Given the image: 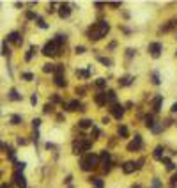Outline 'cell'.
<instances>
[{
  "label": "cell",
  "mask_w": 177,
  "mask_h": 188,
  "mask_svg": "<svg viewBox=\"0 0 177 188\" xmlns=\"http://www.w3.org/2000/svg\"><path fill=\"white\" fill-rule=\"evenodd\" d=\"M124 110H126V108H124L122 105H119V103H115V105H113V107L110 108V112H112V115H113L115 119H119V121L122 119V115H124Z\"/></svg>",
  "instance_id": "5b68a950"
},
{
  "label": "cell",
  "mask_w": 177,
  "mask_h": 188,
  "mask_svg": "<svg viewBox=\"0 0 177 188\" xmlns=\"http://www.w3.org/2000/svg\"><path fill=\"white\" fill-rule=\"evenodd\" d=\"M176 183H177V172H176V174H174V178H172V187H174Z\"/></svg>",
  "instance_id": "681fc988"
},
{
  "label": "cell",
  "mask_w": 177,
  "mask_h": 188,
  "mask_svg": "<svg viewBox=\"0 0 177 188\" xmlns=\"http://www.w3.org/2000/svg\"><path fill=\"white\" fill-rule=\"evenodd\" d=\"M69 14H71V5L69 4H62L60 9H59V16L60 18H69Z\"/></svg>",
  "instance_id": "9c48e42d"
},
{
  "label": "cell",
  "mask_w": 177,
  "mask_h": 188,
  "mask_svg": "<svg viewBox=\"0 0 177 188\" xmlns=\"http://www.w3.org/2000/svg\"><path fill=\"white\" fill-rule=\"evenodd\" d=\"M99 62L105 64V66H112V60L110 59H105V57H99Z\"/></svg>",
  "instance_id": "d590c367"
},
{
  "label": "cell",
  "mask_w": 177,
  "mask_h": 188,
  "mask_svg": "<svg viewBox=\"0 0 177 188\" xmlns=\"http://www.w3.org/2000/svg\"><path fill=\"white\" fill-rule=\"evenodd\" d=\"M66 37H67L66 34H57V36H55V41H57V44H62V43L66 41Z\"/></svg>",
  "instance_id": "f1b7e54d"
},
{
  "label": "cell",
  "mask_w": 177,
  "mask_h": 188,
  "mask_svg": "<svg viewBox=\"0 0 177 188\" xmlns=\"http://www.w3.org/2000/svg\"><path fill=\"white\" fill-rule=\"evenodd\" d=\"M108 30H110V25H108L106 21H98V23H94V25L89 28L87 37H89L90 41H99L101 37H105V36L108 34Z\"/></svg>",
  "instance_id": "6da1fadb"
},
{
  "label": "cell",
  "mask_w": 177,
  "mask_h": 188,
  "mask_svg": "<svg viewBox=\"0 0 177 188\" xmlns=\"http://www.w3.org/2000/svg\"><path fill=\"white\" fill-rule=\"evenodd\" d=\"M122 171H124V174H131V172H135V162H126V163L122 165Z\"/></svg>",
  "instance_id": "5bb4252c"
},
{
  "label": "cell",
  "mask_w": 177,
  "mask_h": 188,
  "mask_svg": "<svg viewBox=\"0 0 177 188\" xmlns=\"http://www.w3.org/2000/svg\"><path fill=\"white\" fill-rule=\"evenodd\" d=\"M92 135H94V139H98V137L101 135V131H99V128H96V126H92Z\"/></svg>",
  "instance_id": "ab89813d"
},
{
  "label": "cell",
  "mask_w": 177,
  "mask_h": 188,
  "mask_svg": "<svg viewBox=\"0 0 177 188\" xmlns=\"http://www.w3.org/2000/svg\"><path fill=\"white\" fill-rule=\"evenodd\" d=\"M37 25H39V28H43V30H46V28H48V23H46L43 18H39V16H37Z\"/></svg>",
  "instance_id": "83f0119b"
},
{
  "label": "cell",
  "mask_w": 177,
  "mask_h": 188,
  "mask_svg": "<svg viewBox=\"0 0 177 188\" xmlns=\"http://www.w3.org/2000/svg\"><path fill=\"white\" fill-rule=\"evenodd\" d=\"M172 112H174V114H177V101L172 105Z\"/></svg>",
  "instance_id": "f907efd6"
},
{
  "label": "cell",
  "mask_w": 177,
  "mask_h": 188,
  "mask_svg": "<svg viewBox=\"0 0 177 188\" xmlns=\"http://www.w3.org/2000/svg\"><path fill=\"white\" fill-rule=\"evenodd\" d=\"M161 162L165 163V167H167V171H174V167H176V165H174V162H172L170 158H165V156H163V158H161Z\"/></svg>",
  "instance_id": "ffe728a7"
},
{
  "label": "cell",
  "mask_w": 177,
  "mask_h": 188,
  "mask_svg": "<svg viewBox=\"0 0 177 188\" xmlns=\"http://www.w3.org/2000/svg\"><path fill=\"white\" fill-rule=\"evenodd\" d=\"M32 55H34V53L28 50V52H27V55H25V60H27V62H28V60H32Z\"/></svg>",
  "instance_id": "b9f144b4"
},
{
  "label": "cell",
  "mask_w": 177,
  "mask_h": 188,
  "mask_svg": "<svg viewBox=\"0 0 177 188\" xmlns=\"http://www.w3.org/2000/svg\"><path fill=\"white\" fill-rule=\"evenodd\" d=\"M135 53H137V50H133V48H128V50H126V55H128V59H131Z\"/></svg>",
  "instance_id": "74e56055"
},
{
  "label": "cell",
  "mask_w": 177,
  "mask_h": 188,
  "mask_svg": "<svg viewBox=\"0 0 177 188\" xmlns=\"http://www.w3.org/2000/svg\"><path fill=\"white\" fill-rule=\"evenodd\" d=\"M92 187L94 188H103L105 187V181H103L101 178H94V179H92Z\"/></svg>",
  "instance_id": "603a6c76"
},
{
  "label": "cell",
  "mask_w": 177,
  "mask_h": 188,
  "mask_svg": "<svg viewBox=\"0 0 177 188\" xmlns=\"http://www.w3.org/2000/svg\"><path fill=\"white\" fill-rule=\"evenodd\" d=\"M133 80H135L133 76H122V78H119V85L121 87H128V85H131Z\"/></svg>",
  "instance_id": "9a60e30c"
},
{
  "label": "cell",
  "mask_w": 177,
  "mask_h": 188,
  "mask_svg": "<svg viewBox=\"0 0 177 188\" xmlns=\"http://www.w3.org/2000/svg\"><path fill=\"white\" fill-rule=\"evenodd\" d=\"M9 99L11 101H21V94H18L16 89H11L9 91Z\"/></svg>",
  "instance_id": "2e32d148"
},
{
  "label": "cell",
  "mask_w": 177,
  "mask_h": 188,
  "mask_svg": "<svg viewBox=\"0 0 177 188\" xmlns=\"http://www.w3.org/2000/svg\"><path fill=\"white\" fill-rule=\"evenodd\" d=\"M51 101H55V103H59V101H60V98H59V96H53V98H51Z\"/></svg>",
  "instance_id": "816d5d0a"
},
{
  "label": "cell",
  "mask_w": 177,
  "mask_h": 188,
  "mask_svg": "<svg viewBox=\"0 0 177 188\" xmlns=\"http://www.w3.org/2000/svg\"><path fill=\"white\" fill-rule=\"evenodd\" d=\"M152 83H154V85H160V83H161V80H160V75H158V71H154V73H152Z\"/></svg>",
  "instance_id": "f546056e"
},
{
  "label": "cell",
  "mask_w": 177,
  "mask_h": 188,
  "mask_svg": "<svg viewBox=\"0 0 177 188\" xmlns=\"http://www.w3.org/2000/svg\"><path fill=\"white\" fill-rule=\"evenodd\" d=\"M96 103H98L99 107H103V105L106 103V96H105V92H98V94H96Z\"/></svg>",
  "instance_id": "ac0fdd59"
},
{
  "label": "cell",
  "mask_w": 177,
  "mask_h": 188,
  "mask_svg": "<svg viewBox=\"0 0 177 188\" xmlns=\"http://www.w3.org/2000/svg\"><path fill=\"white\" fill-rule=\"evenodd\" d=\"M99 165V156L98 155H87L82 158V171H92Z\"/></svg>",
  "instance_id": "7a4b0ae2"
},
{
  "label": "cell",
  "mask_w": 177,
  "mask_h": 188,
  "mask_svg": "<svg viewBox=\"0 0 177 188\" xmlns=\"http://www.w3.org/2000/svg\"><path fill=\"white\" fill-rule=\"evenodd\" d=\"M85 87H76V94H85Z\"/></svg>",
  "instance_id": "7bdbcfd3"
},
{
  "label": "cell",
  "mask_w": 177,
  "mask_h": 188,
  "mask_svg": "<svg viewBox=\"0 0 177 188\" xmlns=\"http://www.w3.org/2000/svg\"><path fill=\"white\" fill-rule=\"evenodd\" d=\"M105 96H106V101H110V103L115 105V101H117V94H115V91H106Z\"/></svg>",
  "instance_id": "e0dca14e"
},
{
  "label": "cell",
  "mask_w": 177,
  "mask_h": 188,
  "mask_svg": "<svg viewBox=\"0 0 177 188\" xmlns=\"http://www.w3.org/2000/svg\"><path fill=\"white\" fill-rule=\"evenodd\" d=\"M25 165H27L25 162H18V163H16V172H21V171L25 169Z\"/></svg>",
  "instance_id": "836d02e7"
},
{
  "label": "cell",
  "mask_w": 177,
  "mask_h": 188,
  "mask_svg": "<svg viewBox=\"0 0 177 188\" xmlns=\"http://www.w3.org/2000/svg\"><path fill=\"white\" fill-rule=\"evenodd\" d=\"M94 5H96V7H105V5H106V4H103V2H96V4H94Z\"/></svg>",
  "instance_id": "c3c4849f"
},
{
  "label": "cell",
  "mask_w": 177,
  "mask_h": 188,
  "mask_svg": "<svg viewBox=\"0 0 177 188\" xmlns=\"http://www.w3.org/2000/svg\"><path fill=\"white\" fill-rule=\"evenodd\" d=\"M32 126H34V130H37V128L41 126V119H34V121H32Z\"/></svg>",
  "instance_id": "60d3db41"
},
{
  "label": "cell",
  "mask_w": 177,
  "mask_h": 188,
  "mask_svg": "<svg viewBox=\"0 0 177 188\" xmlns=\"http://www.w3.org/2000/svg\"><path fill=\"white\" fill-rule=\"evenodd\" d=\"M96 87H98V89H105V87H106V80H105V78H98V80H96Z\"/></svg>",
  "instance_id": "4316f807"
},
{
  "label": "cell",
  "mask_w": 177,
  "mask_h": 188,
  "mask_svg": "<svg viewBox=\"0 0 177 188\" xmlns=\"http://www.w3.org/2000/svg\"><path fill=\"white\" fill-rule=\"evenodd\" d=\"M59 48H60V44H57V41L51 39V41H48V43L43 46V55H46V57H53V55L59 53Z\"/></svg>",
  "instance_id": "3957f363"
},
{
  "label": "cell",
  "mask_w": 177,
  "mask_h": 188,
  "mask_svg": "<svg viewBox=\"0 0 177 188\" xmlns=\"http://www.w3.org/2000/svg\"><path fill=\"white\" fill-rule=\"evenodd\" d=\"M5 41H12L16 46H21V43H23L21 34H20V32H11V34L7 36V39H5Z\"/></svg>",
  "instance_id": "8992f818"
},
{
  "label": "cell",
  "mask_w": 177,
  "mask_h": 188,
  "mask_svg": "<svg viewBox=\"0 0 177 188\" xmlns=\"http://www.w3.org/2000/svg\"><path fill=\"white\" fill-rule=\"evenodd\" d=\"M51 110H53V107H51L50 103H46V105H44V108H43V112H44V114H50Z\"/></svg>",
  "instance_id": "f35d334b"
},
{
  "label": "cell",
  "mask_w": 177,
  "mask_h": 188,
  "mask_svg": "<svg viewBox=\"0 0 177 188\" xmlns=\"http://www.w3.org/2000/svg\"><path fill=\"white\" fill-rule=\"evenodd\" d=\"M30 103H32V105H35V103H37V96H35V94H32V98H30Z\"/></svg>",
  "instance_id": "bcb514c9"
},
{
  "label": "cell",
  "mask_w": 177,
  "mask_h": 188,
  "mask_svg": "<svg viewBox=\"0 0 177 188\" xmlns=\"http://www.w3.org/2000/svg\"><path fill=\"white\" fill-rule=\"evenodd\" d=\"M14 183L20 188H27V179H25V176L21 172H14Z\"/></svg>",
  "instance_id": "ba28073f"
},
{
  "label": "cell",
  "mask_w": 177,
  "mask_h": 188,
  "mask_svg": "<svg viewBox=\"0 0 177 188\" xmlns=\"http://www.w3.org/2000/svg\"><path fill=\"white\" fill-rule=\"evenodd\" d=\"M142 147V137L140 135H135V140L128 144V151H137Z\"/></svg>",
  "instance_id": "52a82bcc"
},
{
  "label": "cell",
  "mask_w": 177,
  "mask_h": 188,
  "mask_svg": "<svg viewBox=\"0 0 177 188\" xmlns=\"http://www.w3.org/2000/svg\"><path fill=\"white\" fill-rule=\"evenodd\" d=\"M43 71H44V73H53V71H55V64H51V62L44 64V66H43Z\"/></svg>",
  "instance_id": "cb8c5ba5"
},
{
  "label": "cell",
  "mask_w": 177,
  "mask_h": 188,
  "mask_svg": "<svg viewBox=\"0 0 177 188\" xmlns=\"http://www.w3.org/2000/svg\"><path fill=\"white\" fill-rule=\"evenodd\" d=\"M27 20H37V14L32 11H27Z\"/></svg>",
  "instance_id": "e575fe53"
},
{
  "label": "cell",
  "mask_w": 177,
  "mask_h": 188,
  "mask_svg": "<svg viewBox=\"0 0 177 188\" xmlns=\"http://www.w3.org/2000/svg\"><path fill=\"white\" fill-rule=\"evenodd\" d=\"M16 142H18V146H25V144H27V140H25V139H21V137H18V140H16Z\"/></svg>",
  "instance_id": "ee69618b"
},
{
  "label": "cell",
  "mask_w": 177,
  "mask_h": 188,
  "mask_svg": "<svg viewBox=\"0 0 177 188\" xmlns=\"http://www.w3.org/2000/svg\"><path fill=\"white\" fill-rule=\"evenodd\" d=\"M78 126H80V128H83V130H85V128H92V126H94V123H92V121H90V119H82V121H80V123H78Z\"/></svg>",
  "instance_id": "d6986e66"
},
{
  "label": "cell",
  "mask_w": 177,
  "mask_h": 188,
  "mask_svg": "<svg viewBox=\"0 0 177 188\" xmlns=\"http://www.w3.org/2000/svg\"><path fill=\"white\" fill-rule=\"evenodd\" d=\"M117 133L121 135V139H128V128H126V126H119Z\"/></svg>",
  "instance_id": "d4e9b609"
},
{
  "label": "cell",
  "mask_w": 177,
  "mask_h": 188,
  "mask_svg": "<svg viewBox=\"0 0 177 188\" xmlns=\"http://www.w3.org/2000/svg\"><path fill=\"white\" fill-rule=\"evenodd\" d=\"M85 151V142L83 140H74L73 142V153H83Z\"/></svg>",
  "instance_id": "30bf717a"
},
{
  "label": "cell",
  "mask_w": 177,
  "mask_h": 188,
  "mask_svg": "<svg viewBox=\"0 0 177 188\" xmlns=\"http://www.w3.org/2000/svg\"><path fill=\"white\" fill-rule=\"evenodd\" d=\"M74 52H76L78 55H82V53H85V46H82V44H80V46H76V48H74Z\"/></svg>",
  "instance_id": "8d00e7d4"
},
{
  "label": "cell",
  "mask_w": 177,
  "mask_h": 188,
  "mask_svg": "<svg viewBox=\"0 0 177 188\" xmlns=\"http://www.w3.org/2000/svg\"><path fill=\"white\" fill-rule=\"evenodd\" d=\"M21 78H23V80H27V82H30V80H34V75H32V73H23V75H21Z\"/></svg>",
  "instance_id": "d6a6232c"
},
{
  "label": "cell",
  "mask_w": 177,
  "mask_h": 188,
  "mask_svg": "<svg viewBox=\"0 0 177 188\" xmlns=\"http://www.w3.org/2000/svg\"><path fill=\"white\" fill-rule=\"evenodd\" d=\"M154 124H156V123H154V117H152V115H147V117H145V126L152 130V126H154Z\"/></svg>",
  "instance_id": "484cf974"
},
{
  "label": "cell",
  "mask_w": 177,
  "mask_h": 188,
  "mask_svg": "<svg viewBox=\"0 0 177 188\" xmlns=\"http://www.w3.org/2000/svg\"><path fill=\"white\" fill-rule=\"evenodd\" d=\"M11 123H12V124H21V115L14 114V115L11 117Z\"/></svg>",
  "instance_id": "4dcf8cb0"
},
{
  "label": "cell",
  "mask_w": 177,
  "mask_h": 188,
  "mask_svg": "<svg viewBox=\"0 0 177 188\" xmlns=\"http://www.w3.org/2000/svg\"><path fill=\"white\" fill-rule=\"evenodd\" d=\"M53 147H55V146H53L51 142H48V144H46V149H53Z\"/></svg>",
  "instance_id": "f5cc1de1"
},
{
  "label": "cell",
  "mask_w": 177,
  "mask_h": 188,
  "mask_svg": "<svg viewBox=\"0 0 177 188\" xmlns=\"http://www.w3.org/2000/svg\"><path fill=\"white\" fill-rule=\"evenodd\" d=\"M0 188H9V187H7V185H2V187H0Z\"/></svg>",
  "instance_id": "11a10c76"
},
{
  "label": "cell",
  "mask_w": 177,
  "mask_h": 188,
  "mask_svg": "<svg viewBox=\"0 0 177 188\" xmlns=\"http://www.w3.org/2000/svg\"><path fill=\"white\" fill-rule=\"evenodd\" d=\"M80 107H82V105H80V101H78V99H73V101L66 103V108H67V110H71V112H73V110H80Z\"/></svg>",
  "instance_id": "4fadbf2b"
},
{
  "label": "cell",
  "mask_w": 177,
  "mask_h": 188,
  "mask_svg": "<svg viewBox=\"0 0 177 188\" xmlns=\"http://www.w3.org/2000/svg\"><path fill=\"white\" fill-rule=\"evenodd\" d=\"M5 147H7V146H5V144H4V142L0 140V149H5Z\"/></svg>",
  "instance_id": "db71d44e"
},
{
  "label": "cell",
  "mask_w": 177,
  "mask_h": 188,
  "mask_svg": "<svg viewBox=\"0 0 177 188\" xmlns=\"http://www.w3.org/2000/svg\"><path fill=\"white\" fill-rule=\"evenodd\" d=\"M163 151H165L163 146H158V147L154 149V158H156V160H161V158H163Z\"/></svg>",
  "instance_id": "7402d4cb"
},
{
  "label": "cell",
  "mask_w": 177,
  "mask_h": 188,
  "mask_svg": "<svg viewBox=\"0 0 177 188\" xmlns=\"http://www.w3.org/2000/svg\"><path fill=\"white\" fill-rule=\"evenodd\" d=\"M2 55H9V46H7V41H2Z\"/></svg>",
  "instance_id": "1f68e13d"
},
{
  "label": "cell",
  "mask_w": 177,
  "mask_h": 188,
  "mask_svg": "<svg viewBox=\"0 0 177 188\" xmlns=\"http://www.w3.org/2000/svg\"><path fill=\"white\" fill-rule=\"evenodd\" d=\"M161 103H163V96H156L154 101H152V110L154 112H160L161 110Z\"/></svg>",
  "instance_id": "7c38bea8"
},
{
  "label": "cell",
  "mask_w": 177,
  "mask_h": 188,
  "mask_svg": "<svg viewBox=\"0 0 177 188\" xmlns=\"http://www.w3.org/2000/svg\"><path fill=\"white\" fill-rule=\"evenodd\" d=\"M55 85L57 87H66L67 85V82L64 78V73H55Z\"/></svg>",
  "instance_id": "8fae6325"
},
{
  "label": "cell",
  "mask_w": 177,
  "mask_h": 188,
  "mask_svg": "<svg viewBox=\"0 0 177 188\" xmlns=\"http://www.w3.org/2000/svg\"><path fill=\"white\" fill-rule=\"evenodd\" d=\"M76 75L82 76V78H89L90 76V68L89 69H76Z\"/></svg>",
  "instance_id": "44dd1931"
},
{
  "label": "cell",
  "mask_w": 177,
  "mask_h": 188,
  "mask_svg": "<svg viewBox=\"0 0 177 188\" xmlns=\"http://www.w3.org/2000/svg\"><path fill=\"white\" fill-rule=\"evenodd\" d=\"M53 11H55V4L51 2V4H50V7H48V12H53Z\"/></svg>",
  "instance_id": "7dc6e473"
},
{
  "label": "cell",
  "mask_w": 177,
  "mask_h": 188,
  "mask_svg": "<svg viewBox=\"0 0 177 188\" xmlns=\"http://www.w3.org/2000/svg\"><path fill=\"white\" fill-rule=\"evenodd\" d=\"M108 5H110V7H121V2H110Z\"/></svg>",
  "instance_id": "f6af8a7d"
},
{
  "label": "cell",
  "mask_w": 177,
  "mask_h": 188,
  "mask_svg": "<svg viewBox=\"0 0 177 188\" xmlns=\"http://www.w3.org/2000/svg\"><path fill=\"white\" fill-rule=\"evenodd\" d=\"M149 52H151V55H152L154 59H158V57L161 55V52H163V44H161V43H151V44H149Z\"/></svg>",
  "instance_id": "277c9868"
}]
</instances>
